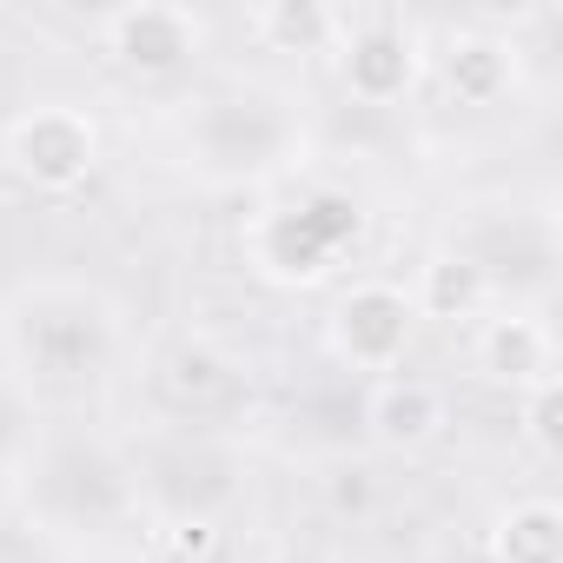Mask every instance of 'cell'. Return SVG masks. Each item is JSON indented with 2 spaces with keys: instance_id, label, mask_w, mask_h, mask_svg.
<instances>
[{
  "instance_id": "6da1fadb",
  "label": "cell",
  "mask_w": 563,
  "mask_h": 563,
  "mask_svg": "<svg viewBox=\"0 0 563 563\" xmlns=\"http://www.w3.org/2000/svg\"><path fill=\"white\" fill-rule=\"evenodd\" d=\"M352 239H358V206H345V199L272 206L252 225V265L272 278V286H319Z\"/></svg>"
},
{
  "instance_id": "7a4b0ae2",
  "label": "cell",
  "mask_w": 563,
  "mask_h": 563,
  "mask_svg": "<svg viewBox=\"0 0 563 563\" xmlns=\"http://www.w3.org/2000/svg\"><path fill=\"white\" fill-rule=\"evenodd\" d=\"M8 159L34 192H74L100 166V126L74 107H34L8 133Z\"/></svg>"
},
{
  "instance_id": "3957f363",
  "label": "cell",
  "mask_w": 563,
  "mask_h": 563,
  "mask_svg": "<svg viewBox=\"0 0 563 563\" xmlns=\"http://www.w3.org/2000/svg\"><path fill=\"white\" fill-rule=\"evenodd\" d=\"M411 325L418 312L398 286H352L332 312V352L358 372H391L411 345Z\"/></svg>"
},
{
  "instance_id": "277c9868",
  "label": "cell",
  "mask_w": 563,
  "mask_h": 563,
  "mask_svg": "<svg viewBox=\"0 0 563 563\" xmlns=\"http://www.w3.org/2000/svg\"><path fill=\"white\" fill-rule=\"evenodd\" d=\"M199 21L186 8H166V0H140V8H120L107 14V54L140 74V80H159V74H179L192 54H199Z\"/></svg>"
},
{
  "instance_id": "5b68a950",
  "label": "cell",
  "mask_w": 563,
  "mask_h": 563,
  "mask_svg": "<svg viewBox=\"0 0 563 563\" xmlns=\"http://www.w3.org/2000/svg\"><path fill=\"white\" fill-rule=\"evenodd\" d=\"M418 74H424V47H418V34L398 27V21H365V27L345 41V87H352V100H365V107L405 100V93L418 87Z\"/></svg>"
},
{
  "instance_id": "8992f818",
  "label": "cell",
  "mask_w": 563,
  "mask_h": 563,
  "mask_svg": "<svg viewBox=\"0 0 563 563\" xmlns=\"http://www.w3.org/2000/svg\"><path fill=\"white\" fill-rule=\"evenodd\" d=\"M365 424L385 451H424L444 431V391L424 378H385L365 398Z\"/></svg>"
},
{
  "instance_id": "52a82bcc",
  "label": "cell",
  "mask_w": 563,
  "mask_h": 563,
  "mask_svg": "<svg viewBox=\"0 0 563 563\" xmlns=\"http://www.w3.org/2000/svg\"><path fill=\"white\" fill-rule=\"evenodd\" d=\"M510 74H517V60L497 34H451V47H444V93L451 100L490 107V100H504Z\"/></svg>"
},
{
  "instance_id": "ba28073f",
  "label": "cell",
  "mask_w": 563,
  "mask_h": 563,
  "mask_svg": "<svg viewBox=\"0 0 563 563\" xmlns=\"http://www.w3.org/2000/svg\"><path fill=\"white\" fill-rule=\"evenodd\" d=\"M477 372L497 385H537L550 372V332L537 319H490L477 332Z\"/></svg>"
},
{
  "instance_id": "9c48e42d",
  "label": "cell",
  "mask_w": 563,
  "mask_h": 563,
  "mask_svg": "<svg viewBox=\"0 0 563 563\" xmlns=\"http://www.w3.org/2000/svg\"><path fill=\"white\" fill-rule=\"evenodd\" d=\"M490 563H563V510L550 497H523L490 530Z\"/></svg>"
},
{
  "instance_id": "30bf717a",
  "label": "cell",
  "mask_w": 563,
  "mask_h": 563,
  "mask_svg": "<svg viewBox=\"0 0 563 563\" xmlns=\"http://www.w3.org/2000/svg\"><path fill=\"white\" fill-rule=\"evenodd\" d=\"M484 292H490V286H484V265H477V258L438 252V258L418 272V299H411V312L457 325V319H477V312H484Z\"/></svg>"
},
{
  "instance_id": "8fae6325",
  "label": "cell",
  "mask_w": 563,
  "mask_h": 563,
  "mask_svg": "<svg viewBox=\"0 0 563 563\" xmlns=\"http://www.w3.org/2000/svg\"><path fill=\"white\" fill-rule=\"evenodd\" d=\"M339 14L325 8V0H265V8H252V34L272 47V54H325L339 41Z\"/></svg>"
},
{
  "instance_id": "7c38bea8",
  "label": "cell",
  "mask_w": 563,
  "mask_h": 563,
  "mask_svg": "<svg viewBox=\"0 0 563 563\" xmlns=\"http://www.w3.org/2000/svg\"><path fill=\"white\" fill-rule=\"evenodd\" d=\"M523 438L537 457H563V378L556 372L523 385Z\"/></svg>"
},
{
  "instance_id": "4fadbf2b",
  "label": "cell",
  "mask_w": 563,
  "mask_h": 563,
  "mask_svg": "<svg viewBox=\"0 0 563 563\" xmlns=\"http://www.w3.org/2000/svg\"><path fill=\"white\" fill-rule=\"evenodd\" d=\"M212 550H219V530H212L206 517H192V523H173V556L199 563V556H212Z\"/></svg>"
}]
</instances>
